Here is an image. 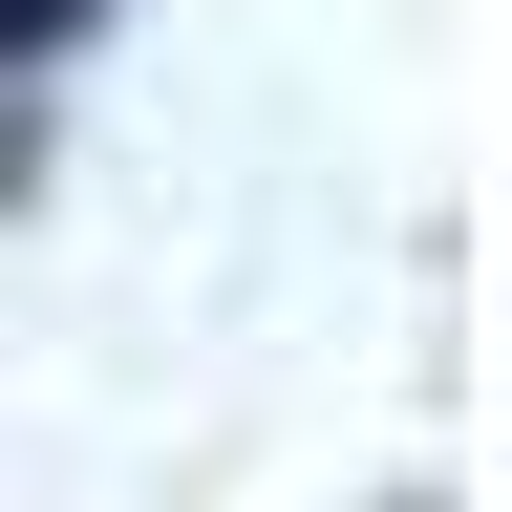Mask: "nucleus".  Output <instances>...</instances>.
Listing matches in <instances>:
<instances>
[{
  "label": "nucleus",
  "instance_id": "1",
  "mask_svg": "<svg viewBox=\"0 0 512 512\" xmlns=\"http://www.w3.org/2000/svg\"><path fill=\"white\" fill-rule=\"evenodd\" d=\"M86 22H107V0H0V86H43V64L86 43Z\"/></svg>",
  "mask_w": 512,
  "mask_h": 512
},
{
  "label": "nucleus",
  "instance_id": "2",
  "mask_svg": "<svg viewBox=\"0 0 512 512\" xmlns=\"http://www.w3.org/2000/svg\"><path fill=\"white\" fill-rule=\"evenodd\" d=\"M406 512H427V491H406Z\"/></svg>",
  "mask_w": 512,
  "mask_h": 512
}]
</instances>
